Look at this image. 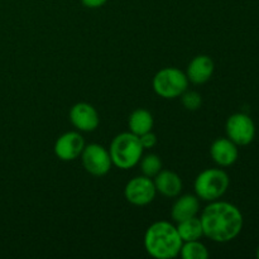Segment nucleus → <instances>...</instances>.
<instances>
[{
	"mask_svg": "<svg viewBox=\"0 0 259 259\" xmlns=\"http://www.w3.org/2000/svg\"><path fill=\"white\" fill-rule=\"evenodd\" d=\"M200 220L204 235L215 243L232 242L244 225L242 211L235 205L219 200L210 201L202 210Z\"/></svg>",
	"mask_w": 259,
	"mask_h": 259,
	"instance_id": "nucleus-1",
	"label": "nucleus"
},
{
	"mask_svg": "<svg viewBox=\"0 0 259 259\" xmlns=\"http://www.w3.org/2000/svg\"><path fill=\"white\" fill-rule=\"evenodd\" d=\"M184 244L177 228L169 222H156L144 234V248L151 257L172 259L180 255Z\"/></svg>",
	"mask_w": 259,
	"mask_h": 259,
	"instance_id": "nucleus-2",
	"label": "nucleus"
},
{
	"mask_svg": "<svg viewBox=\"0 0 259 259\" xmlns=\"http://www.w3.org/2000/svg\"><path fill=\"white\" fill-rule=\"evenodd\" d=\"M144 148L142 147L139 137L131 132L120 133L111 141L109 154L114 166L120 169L133 168L139 163L143 156Z\"/></svg>",
	"mask_w": 259,
	"mask_h": 259,
	"instance_id": "nucleus-3",
	"label": "nucleus"
},
{
	"mask_svg": "<svg viewBox=\"0 0 259 259\" xmlns=\"http://www.w3.org/2000/svg\"><path fill=\"white\" fill-rule=\"evenodd\" d=\"M229 185V175L224 169L207 168L197 175L194 189L199 199L210 202L224 196Z\"/></svg>",
	"mask_w": 259,
	"mask_h": 259,
	"instance_id": "nucleus-4",
	"label": "nucleus"
},
{
	"mask_svg": "<svg viewBox=\"0 0 259 259\" xmlns=\"http://www.w3.org/2000/svg\"><path fill=\"white\" fill-rule=\"evenodd\" d=\"M154 93L163 99L180 98L189 88V78L184 71L176 67H164L154 75Z\"/></svg>",
	"mask_w": 259,
	"mask_h": 259,
	"instance_id": "nucleus-5",
	"label": "nucleus"
},
{
	"mask_svg": "<svg viewBox=\"0 0 259 259\" xmlns=\"http://www.w3.org/2000/svg\"><path fill=\"white\" fill-rule=\"evenodd\" d=\"M225 132L237 146H248L254 141L255 124L248 114L235 113L228 118Z\"/></svg>",
	"mask_w": 259,
	"mask_h": 259,
	"instance_id": "nucleus-6",
	"label": "nucleus"
},
{
	"mask_svg": "<svg viewBox=\"0 0 259 259\" xmlns=\"http://www.w3.org/2000/svg\"><path fill=\"white\" fill-rule=\"evenodd\" d=\"M80 157L83 168L96 177L105 176L113 166L109 151L98 143L85 146Z\"/></svg>",
	"mask_w": 259,
	"mask_h": 259,
	"instance_id": "nucleus-7",
	"label": "nucleus"
},
{
	"mask_svg": "<svg viewBox=\"0 0 259 259\" xmlns=\"http://www.w3.org/2000/svg\"><path fill=\"white\" fill-rule=\"evenodd\" d=\"M157 194L156 186L151 177L137 176L133 177L124 189V196L126 201L136 206H146L151 204Z\"/></svg>",
	"mask_w": 259,
	"mask_h": 259,
	"instance_id": "nucleus-8",
	"label": "nucleus"
},
{
	"mask_svg": "<svg viewBox=\"0 0 259 259\" xmlns=\"http://www.w3.org/2000/svg\"><path fill=\"white\" fill-rule=\"evenodd\" d=\"M85 139L78 132H67L56 141L53 151L61 161H75L85 148Z\"/></svg>",
	"mask_w": 259,
	"mask_h": 259,
	"instance_id": "nucleus-9",
	"label": "nucleus"
},
{
	"mask_svg": "<svg viewBox=\"0 0 259 259\" xmlns=\"http://www.w3.org/2000/svg\"><path fill=\"white\" fill-rule=\"evenodd\" d=\"M70 121L77 131L90 133L99 126L100 118L93 105L88 103H77L71 108Z\"/></svg>",
	"mask_w": 259,
	"mask_h": 259,
	"instance_id": "nucleus-10",
	"label": "nucleus"
},
{
	"mask_svg": "<svg viewBox=\"0 0 259 259\" xmlns=\"http://www.w3.org/2000/svg\"><path fill=\"white\" fill-rule=\"evenodd\" d=\"M210 156L212 161L220 167H229L237 162L239 149L234 142L229 138H218L210 147Z\"/></svg>",
	"mask_w": 259,
	"mask_h": 259,
	"instance_id": "nucleus-11",
	"label": "nucleus"
},
{
	"mask_svg": "<svg viewBox=\"0 0 259 259\" xmlns=\"http://www.w3.org/2000/svg\"><path fill=\"white\" fill-rule=\"evenodd\" d=\"M214 70L215 65L211 57L206 55H200L192 58L185 73L189 78V82L195 83V85H201V83L207 82L211 78Z\"/></svg>",
	"mask_w": 259,
	"mask_h": 259,
	"instance_id": "nucleus-12",
	"label": "nucleus"
},
{
	"mask_svg": "<svg viewBox=\"0 0 259 259\" xmlns=\"http://www.w3.org/2000/svg\"><path fill=\"white\" fill-rule=\"evenodd\" d=\"M157 192L164 197H177L182 191V180L176 172L169 169H161L153 177Z\"/></svg>",
	"mask_w": 259,
	"mask_h": 259,
	"instance_id": "nucleus-13",
	"label": "nucleus"
},
{
	"mask_svg": "<svg viewBox=\"0 0 259 259\" xmlns=\"http://www.w3.org/2000/svg\"><path fill=\"white\" fill-rule=\"evenodd\" d=\"M200 211V201L196 195H184L179 197L172 205L171 217L174 222L180 223L182 220L197 217Z\"/></svg>",
	"mask_w": 259,
	"mask_h": 259,
	"instance_id": "nucleus-14",
	"label": "nucleus"
},
{
	"mask_svg": "<svg viewBox=\"0 0 259 259\" xmlns=\"http://www.w3.org/2000/svg\"><path fill=\"white\" fill-rule=\"evenodd\" d=\"M128 125L129 132L139 137L147 132L152 131L154 125L153 116L146 109H137L129 116Z\"/></svg>",
	"mask_w": 259,
	"mask_h": 259,
	"instance_id": "nucleus-15",
	"label": "nucleus"
},
{
	"mask_svg": "<svg viewBox=\"0 0 259 259\" xmlns=\"http://www.w3.org/2000/svg\"><path fill=\"white\" fill-rule=\"evenodd\" d=\"M177 232L181 237L182 242H191V240H200V238L204 237V230H202L201 220L200 218L194 217L190 219L182 220L177 223Z\"/></svg>",
	"mask_w": 259,
	"mask_h": 259,
	"instance_id": "nucleus-16",
	"label": "nucleus"
},
{
	"mask_svg": "<svg viewBox=\"0 0 259 259\" xmlns=\"http://www.w3.org/2000/svg\"><path fill=\"white\" fill-rule=\"evenodd\" d=\"M180 255L184 259H206L209 257V250L200 240H191L184 242Z\"/></svg>",
	"mask_w": 259,
	"mask_h": 259,
	"instance_id": "nucleus-17",
	"label": "nucleus"
},
{
	"mask_svg": "<svg viewBox=\"0 0 259 259\" xmlns=\"http://www.w3.org/2000/svg\"><path fill=\"white\" fill-rule=\"evenodd\" d=\"M139 166H141V171L144 176L153 179L162 169V161L157 154L149 153L146 156H142Z\"/></svg>",
	"mask_w": 259,
	"mask_h": 259,
	"instance_id": "nucleus-18",
	"label": "nucleus"
},
{
	"mask_svg": "<svg viewBox=\"0 0 259 259\" xmlns=\"http://www.w3.org/2000/svg\"><path fill=\"white\" fill-rule=\"evenodd\" d=\"M180 98H181L182 105L185 106V109L190 111L197 110V109H200V106L202 104L201 95L199 93H196V91L186 90Z\"/></svg>",
	"mask_w": 259,
	"mask_h": 259,
	"instance_id": "nucleus-19",
	"label": "nucleus"
},
{
	"mask_svg": "<svg viewBox=\"0 0 259 259\" xmlns=\"http://www.w3.org/2000/svg\"><path fill=\"white\" fill-rule=\"evenodd\" d=\"M139 141L144 149H151L157 144V136L152 131L147 132V133L139 136Z\"/></svg>",
	"mask_w": 259,
	"mask_h": 259,
	"instance_id": "nucleus-20",
	"label": "nucleus"
},
{
	"mask_svg": "<svg viewBox=\"0 0 259 259\" xmlns=\"http://www.w3.org/2000/svg\"><path fill=\"white\" fill-rule=\"evenodd\" d=\"M108 0H81L83 7L89 8V9H98V8H101L103 5L106 4Z\"/></svg>",
	"mask_w": 259,
	"mask_h": 259,
	"instance_id": "nucleus-21",
	"label": "nucleus"
},
{
	"mask_svg": "<svg viewBox=\"0 0 259 259\" xmlns=\"http://www.w3.org/2000/svg\"><path fill=\"white\" fill-rule=\"evenodd\" d=\"M255 254H257V258L259 259V245H258V248H257V253H255Z\"/></svg>",
	"mask_w": 259,
	"mask_h": 259,
	"instance_id": "nucleus-22",
	"label": "nucleus"
}]
</instances>
